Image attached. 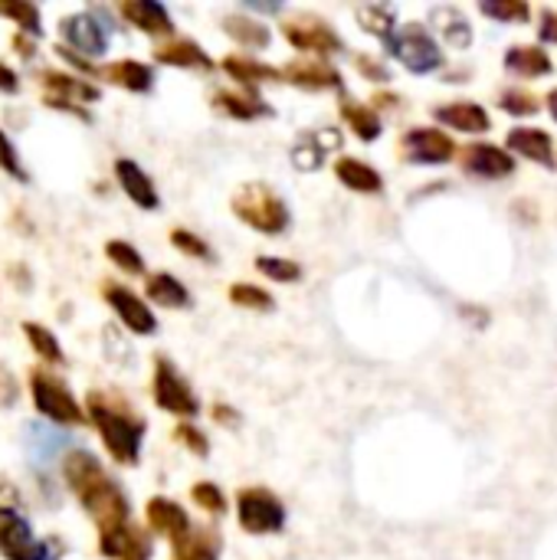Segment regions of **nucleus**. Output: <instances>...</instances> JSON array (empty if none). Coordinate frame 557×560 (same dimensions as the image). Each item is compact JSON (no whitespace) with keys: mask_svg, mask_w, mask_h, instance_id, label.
Segmentation results:
<instances>
[{"mask_svg":"<svg viewBox=\"0 0 557 560\" xmlns=\"http://www.w3.org/2000/svg\"><path fill=\"white\" fill-rule=\"evenodd\" d=\"M0 171L3 174H10V177H16L20 184H26L30 180V174L23 171V164H20V154H16V148L10 144V138L0 131Z\"/></svg>","mask_w":557,"mask_h":560,"instance_id":"obj_46","label":"nucleus"},{"mask_svg":"<svg viewBox=\"0 0 557 560\" xmlns=\"http://www.w3.org/2000/svg\"><path fill=\"white\" fill-rule=\"evenodd\" d=\"M456 164L473 180H502L515 174V158L509 154V148L492 144V141H473L460 148Z\"/></svg>","mask_w":557,"mask_h":560,"instance_id":"obj_12","label":"nucleus"},{"mask_svg":"<svg viewBox=\"0 0 557 560\" xmlns=\"http://www.w3.org/2000/svg\"><path fill=\"white\" fill-rule=\"evenodd\" d=\"M144 295H148L154 305H161V308H187V305H190L187 285H184L177 276H171V272H154V276H148Z\"/></svg>","mask_w":557,"mask_h":560,"instance_id":"obj_34","label":"nucleus"},{"mask_svg":"<svg viewBox=\"0 0 557 560\" xmlns=\"http://www.w3.org/2000/svg\"><path fill=\"white\" fill-rule=\"evenodd\" d=\"M506 72L515 79H545L555 72V59L542 43H515L506 49Z\"/></svg>","mask_w":557,"mask_h":560,"instance_id":"obj_25","label":"nucleus"},{"mask_svg":"<svg viewBox=\"0 0 557 560\" xmlns=\"http://www.w3.org/2000/svg\"><path fill=\"white\" fill-rule=\"evenodd\" d=\"M154 59L161 66H174V69H197V72H210L213 69L210 52L197 39H190V36H171V39L158 43Z\"/></svg>","mask_w":557,"mask_h":560,"instance_id":"obj_24","label":"nucleus"},{"mask_svg":"<svg viewBox=\"0 0 557 560\" xmlns=\"http://www.w3.org/2000/svg\"><path fill=\"white\" fill-rule=\"evenodd\" d=\"M338 115H341V121L348 125V131H351L358 141H364V144L378 141L381 131H384V121H381V115H378V108H374L371 102H358V98H351V95H341Z\"/></svg>","mask_w":557,"mask_h":560,"instance_id":"obj_28","label":"nucleus"},{"mask_svg":"<svg viewBox=\"0 0 557 560\" xmlns=\"http://www.w3.org/2000/svg\"><path fill=\"white\" fill-rule=\"evenodd\" d=\"M479 13L496 20V23H515V26H522L535 16V10L525 0H483Z\"/></svg>","mask_w":557,"mask_h":560,"instance_id":"obj_36","label":"nucleus"},{"mask_svg":"<svg viewBox=\"0 0 557 560\" xmlns=\"http://www.w3.org/2000/svg\"><path fill=\"white\" fill-rule=\"evenodd\" d=\"M220 548H223V538L217 528L194 525V532L181 545H174V560H220Z\"/></svg>","mask_w":557,"mask_h":560,"instance_id":"obj_33","label":"nucleus"},{"mask_svg":"<svg viewBox=\"0 0 557 560\" xmlns=\"http://www.w3.org/2000/svg\"><path fill=\"white\" fill-rule=\"evenodd\" d=\"M253 266L269 282H299L302 279V266L292 262V259H286V256H256Z\"/></svg>","mask_w":557,"mask_h":560,"instance_id":"obj_40","label":"nucleus"},{"mask_svg":"<svg viewBox=\"0 0 557 560\" xmlns=\"http://www.w3.org/2000/svg\"><path fill=\"white\" fill-rule=\"evenodd\" d=\"M282 82L305 89V92H338L345 85L341 72L318 56H295L282 66Z\"/></svg>","mask_w":557,"mask_h":560,"instance_id":"obj_14","label":"nucleus"},{"mask_svg":"<svg viewBox=\"0 0 557 560\" xmlns=\"http://www.w3.org/2000/svg\"><path fill=\"white\" fill-rule=\"evenodd\" d=\"M430 26L450 49H469L473 46V23L460 7H433L430 10Z\"/></svg>","mask_w":557,"mask_h":560,"instance_id":"obj_30","label":"nucleus"},{"mask_svg":"<svg viewBox=\"0 0 557 560\" xmlns=\"http://www.w3.org/2000/svg\"><path fill=\"white\" fill-rule=\"evenodd\" d=\"M545 102H548V115L557 121V85L548 92V95H545Z\"/></svg>","mask_w":557,"mask_h":560,"instance_id":"obj_53","label":"nucleus"},{"mask_svg":"<svg viewBox=\"0 0 557 560\" xmlns=\"http://www.w3.org/2000/svg\"><path fill=\"white\" fill-rule=\"evenodd\" d=\"M332 151H341V131L338 128H322V131H302L299 141L292 144L289 158L295 164V171L312 174L325 164V158Z\"/></svg>","mask_w":557,"mask_h":560,"instance_id":"obj_19","label":"nucleus"},{"mask_svg":"<svg viewBox=\"0 0 557 560\" xmlns=\"http://www.w3.org/2000/svg\"><path fill=\"white\" fill-rule=\"evenodd\" d=\"M98 551L112 560H151V538L138 525H125L112 535L98 538Z\"/></svg>","mask_w":557,"mask_h":560,"instance_id":"obj_27","label":"nucleus"},{"mask_svg":"<svg viewBox=\"0 0 557 560\" xmlns=\"http://www.w3.org/2000/svg\"><path fill=\"white\" fill-rule=\"evenodd\" d=\"M23 335H26L30 348L36 351V358H43V364H56L59 368L66 361V354H62V348H59V341H56V335L49 328H43L36 322H26Z\"/></svg>","mask_w":557,"mask_h":560,"instance_id":"obj_38","label":"nucleus"},{"mask_svg":"<svg viewBox=\"0 0 557 560\" xmlns=\"http://www.w3.org/2000/svg\"><path fill=\"white\" fill-rule=\"evenodd\" d=\"M151 394H154V404L164 410V413H171V417H177L181 423L187 420H194L197 413H200V400H197V394L190 390V384L181 377V371L167 361V358H154V377H151Z\"/></svg>","mask_w":557,"mask_h":560,"instance_id":"obj_9","label":"nucleus"},{"mask_svg":"<svg viewBox=\"0 0 557 560\" xmlns=\"http://www.w3.org/2000/svg\"><path fill=\"white\" fill-rule=\"evenodd\" d=\"M118 13H121V20H128L135 30H141L148 36H167V39L174 36V20H171L167 7L158 0H125V3H118Z\"/></svg>","mask_w":557,"mask_h":560,"instance_id":"obj_23","label":"nucleus"},{"mask_svg":"<svg viewBox=\"0 0 557 560\" xmlns=\"http://www.w3.org/2000/svg\"><path fill=\"white\" fill-rule=\"evenodd\" d=\"M115 180L118 187L125 190V197L141 207V210H158L161 207V197H158V187L154 180L141 171V164H135L131 158H118L115 161Z\"/></svg>","mask_w":557,"mask_h":560,"instance_id":"obj_26","label":"nucleus"},{"mask_svg":"<svg viewBox=\"0 0 557 560\" xmlns=\"http://www.w3.org/2000/svg\"><path fill=\"white\" fill-rule=\"evenodd\" d=\"M72 446L76 443L69 440V433L53 430L46 423H30L23 430V453H26V459H30L33 469H49L59 456L66 459L72 453Z\"/></svg>","mask_w":557,"mask_h":560,"instance_id":"obj_16","label":"nucleus"},{"mask_svg":"<svg viewBox=\"0 0 557 560\" xmlns=\"http://www.w3.org/2000/svg\"><path fill=\"white\" fill-rule=\"evenodd\" d=\"M105 256H108L121 272H128V276H144V259H141V253H138L131 243L112 240V243H105Z\"/></svg>","mask_w":557,"mask_h":560,"instance_id":"obj_43","label":"nucleus"},{"mask_svg":"<svg viewBox=\"0 0 557 560\" xmlns=\"http://www.w3.org/2000/svg\"><path fill=\"white\" fill-rule=\"evenodd\" d=\"M279 33L286 36V43L305 56H318V59H328V56H341L345 52V39L341 33L318 13H309V10H295L292 16H286L279 23Z\"/></svg>","mask_w":557,"mask_h":560,"instance_id":"obj_4","label":"nucleus"},{"mask_svg":"<svg viewBox=\"0 0 557 560\" xmlns=\"http://www.w3.org/2000/svg\"><path fill=\"white\" fill-rule=\"evenodd\" d=\"M506 148L515 158H525L542 167H555V138H552V131H545L538 125H515L506 138Z\"/></svg>","mask_w":557,"mask_h":560,"instance_id":"obj_20","label":"nucleus"},{"mask_svg":"<svg viewBox=\"0 0 557 560\" xmlns=\"http://www.w3.org/2000/svg\"><path fill=\"white\" fill-rule=\"evenodd\" d=\"M335 177H338V184H345V187L355 190V194L374 197V194L384 190V174H381L378 167H371L368 161L351 158V154L335 158Z\"/></svg>","mask_w":557,"mask_h":560,"instance_id":"obj_29","label":"nucleus"},{"mask_svg":"<svg viewBox=\"0 0 557 560\" xmlns=\"http://www.w3.org/2000/svg\"><path fill=\"white\" fill-rule=\"evenodd\" d=\"M39 85L49 92V105L53 108H62V112H76L79 118H89V112H82L79 105H89V102H98V85L72 75V72H53V69H43L39 72Z\"/></svg>","mask_w":557,"mask_h":560,"instance_id":"obj_13","label":"nucleus"},{"mask_svg":"<svg viewBox=\"0 0 557 560\" xmlns=\"http://www.w3.org/2000/svg\"><path fill=\"white\" fill-rule=\"evenodd\" d=\"M371 105H374V108H397V105H401V95H394V92H378V95H371Z\"/></svg>","mask_w":557,"mask_h":560,"instance_id":"obj_52","label":"nucleus"},{"mask_svg":"<svg viewBox=\"0 0 557 560\" xmlns=\"http://www.w3.org/2000/svg\"><path fill=\"white\" fill-rule=\"evenodd\" d=\"M210 105L220 115L233 118V121H256V118H269L272 115L269 102L259 92H253V89H220L210 98Z\"/></svg>","mask_w":557,"mask_h":560,"instance_id":"obj_22","label":"nucleus"},{"mask_svg":"<svg viewBox=\"0 0 557 560\" xmlns=\"http://www.w3.org/2000/svg\"><path fill=\"white\" fill-rule=\"evenodd\" d=\"M499 108H502L506 115H512V118H532V115L542 112V98H538L532 89L515 85V89L499 92Z\"/></svg>","mask_w":557,"mask_h":560,"instance_id":"obj_39","label":"nucleus"},{"mask_svg":"<svg viewBox=\"0 0 557 560\" xmlns=\"http://www.w3.org/2000/svg\"><path fill=\"white\" fill-rule=\"evenodd\" d=\"M538 39L542 46H557V10L555 7H545L538 13Z\"/></svg>","mask_w":557,"mask_h":560,"instance_id":"obj_48","label":"nucleus"},{"mask_svg":"<svg viewBox=\"0 0 557 560\" xmlns=\"http://www.w3.org/2000/svg\"><path fill=\"white\" fill-rule=\"evenodd\" d=\"M105 302L112 305V312L118 315V322L131 331V335H141V338H148V335H154L158 331V318H154V312L148 308V302L144 299H138L131 289H125V285H115V282H105Z\"/></svg>","mask_w":557,"mask_h":560,"instance_id":"obj_15","label":"nucleus"},{"mask_svg":"<svg viewBox=\"0 0 557 560\" xmlns=\"http://www.w3.org/2000/svg\"><path fill=\"white\" fill-rule=\"evenodd\" d=\"M355 69L368 79V82H391V69L378 59V56H371V52H358L355 56Z\"/></svg>","mask_w":557,"mask_h":560,"instance_id":"obj_47","label":"nucleus"},{"mask_svg":"<svg viewBox=\"0 0 557 560\" xmlns=\"http://www.w3.org/2000/svg\"><path fill=\"white\" fill-rule=\"evenodd\" d=\"M223 33H227L233 43H240L243 49H266L269 39H272L269 26H266L263 20L246 16V13H240V10L223 16Z\"/></svg>","mask_w":557,"mask_h":560,"instance_id":"obj_32","label":"nucleus"},{"mask_svg":"<svg viewBox=\"0 0 557 560\" xmlns=\"http://www.w3.org/2000/svg\"><path fill=\"white\" fill-rule=\"evenodd\" d=\"M0 555L7 560H59V541H36L16 509H0Z\"/></svg>","mask_w":557,"mask_h":560,"instance_id":"obj_10","label":"nucleus"},{"mask_svg":"<svg viewBox=\"0 0 557 560\" xmlns=\"http://www.w3.org/2000/svg\"><path fill=\"white\" fill-rule=\"evenodd\" d=\"M30 394H33V407L56 427H79L85 423V413L82 407L76 404L72 390L49 371L36 368L30 374Z\"/></svg>","mask_w":557,"mask_h":560,"instance_id":"obj_7","label":"nucleus"},{"mask_svg":"<svg viewBox=\"0 0 557 560\" xmlns=\"http://www.w3.org/2000/svg\"><path fill=\"white\" fill-rule=\"evenodd\" d=\"M62 476L72 495L79 499V505L85 509V515L95 522L98 538L131 522V505H128L125 489L105 472V466L89 450H72L62 459Z\"/></svg>","mask_w":557,"mask_h":560,"instance_id":"obj_1","label":"nucleus"},{"mask_svg":"<svg viewBox=\"0 0 557 560\" xmlns=\"http://www.w3.org/2000/svg\"><path fill=\"white\" fill-rule=\"evenodd\" d=\"M174 440H177L187 453H194L197 459H207V456H210V440H207V433H204L200 427L187 423V420L174 427Z\"/></svg>","mask_w":557,"mask_h":560,"instance_id":"obj_45","label":"nucleus"},{"mask_svg":"<svg viewBox=\"0 0 557 560\" xmlns=\"http://www.w3.org/2000/svg\"><path fill=\"white\" fill-rule=\"evenodd\" d=\"M190 499H194V505H197L200 512H207L210 518H223V515H227V495H223V489L213 486V482H194Z\"/></svg>","mask_w":557,"mask_h":560,"instance_id":"obj_42","label":"nucleus"},{"mask_svg":"<svg viewBox=\"0 0 557 560\" xmlns=\"http://www.w3.org/2000/svg\"><path fill=\"white\" fill-rule=\"evenodd\" d=\"M0 16L13 20L23 33L39 36V7L30 0H0Z\"/></svg>","mask_w":557,"mask_h":560,"instance_id":"obj_41","label":"nucleus"},{"mask_svg":"<svg viewBox=\"0 0 557 560\" xmlns=\"http://www.w3.org/2000/svg\"><path fill=\"white\" fill-rule=\"evenodd\" d=\"M98 79L112 82V85H121L128 92H151L154 89V69L148 62H138V59H115L108 66L98 69Z\"/></svg>","mask_w":557,"mask_h":560,"instance_id":"obj_31","label":"nucleus"},{"mask_svg":"<svg viewBox=\"0 0 557 560\" xmlns=\"http://www.w3.org/2000/svg\"><path fill=\"white\" fill-rule=\"evenodd\" d=\"M213 420L220 423V427H240V413L233 410V407H227V404H213Z\"/></svg>","mask_w":557,"mask_h":560,"instance_id":"obj_50","label":"nucleus"},{"mask_svg":"<svg viewBox=\"0 0 557 560\" xmlns=\"http://www.w3.org/2000/svg\"><path fill=\"white\" fill-rule=\"evenodd\" d=\"M401 158L417 167H443L460 158V148L440 125H414L401 135Z\"/></svg>","mask_w":557,"mask_h":560,"instance_id":"obj_8","label":"nucleus"},{"mask_svg":"<svg viewBox=\"0 0 557 560\" xmlns=\"http://www.w3.org/2000/svg\"><path fill=\"white\" fill-rule=\"evenodd\" d=\"M16 400V381L10 377L7 368H0V407H10Z\"/></svg>","mask_w":557,"mask_h":560,"instance_id":"obj_49","label":"nucleus"},{"mask_svg":"<svg viewBox=\"0 0 557 560\" xmlns=\"http://www.w3.org/2000/svg\"><path fill=\"white\" fill-rule=\"evenodd\" d=\"M16 89H20L16 72H13V69H7V66L0 62V92H16Z\"/></svg>","mask_w":557,"mask_h":560,"instance_id":"obj_51","label":"nucleus"},{"mask_svg":"<svg viewBox=\"0 0 557 560\" xmlns=\"http://www.w3.org/2000/svg\"><path fill=\"white\" fill-rule=\"evenodd\" d=\"M85 413H89V423L98 430L108 456L118 466H138L148 423L125 400H118L115 394H105V390H92L89 394Z\"/></svg>","mask_w":557,"mask_h":560,"instance_id":"obj_2","label":"nucleus"},{"mask_svg":"<svg viewBox=\"0 0 557 560\" xmlns=\"http://www.w3.org/2000/svg\"><path fill=\"white\" fill-rule=\"evenodd\" d=\"M233 213L240 223H246L250 230L263 233V236H282L289 226H292V213H289V203L282 200L279 190H272L269 184L263 180H250L243 184L233 200H230Z\"/></svg>","mask_w":557,"mask_h":560,"instance_id":"obj_3","label":"nucleus"},{"mask_svg":"<svg viewBox=\"0 0 557 560\" xmlns=\"http://www.w3.org/2000/svg\"><path fill=\"white\" fill-rule=\"evenodd\" d=\"M355 16H358L361 30H364V33H371L374 39H381V43H384V49H387V43H391V39H394V33H397V13H394L391 7H378V3H371V7H358V10H355Z\"/></svg>","mask_w":557,"mask_h":560,"instance_id":"obj_35","label":"nucleus"},{"mask_svg":"<svg viewBox=\"0 0 557 560\" xmlns=\"http://www.w3.org/2000/svg\"><path fill=\"white\" fill-rule=\"evenodd\" d=\"M286 505L279 502L276 492L263 489V486H246L236 492V522L246 535L253 538H266V535H279L286 532Z\"/></svg>","mask_w":557,"mask_h":560,"instance_id":"obj_6","label":"nucleus"},{"mask_svg":"<svg viewBox=\"0 0 557 560\" xmlns=\"http://www.w3.org/2000/svg\"><path fill=\"white\" fill-rule=\"evenodd\" d=\"M433 118L443 131H460V135H486L492 131V115L486 105L473 98H456V102H440L433 105Z\"/></svg>","mask_w":557,"mask_h":560,"instance_id":"obj_17","label":"nucleus"},{"mask_svg":"<svg viewBox=\"0 0 557 560\" xmlns=\"http://www.w3.org/2000/svg\"><path fill=\"white\" fill-rule=\"evenodd\" d=\"M59 33L66 39V46L82 56V59H98L108 52V39H112V26H105L98 20V13L92 10H79V13H69L59 20Z\"/></svg>","mask_w":557,"mask_h":560,"instance_id":"obj_11","label":"nucleus"},{"mask_svg":"<svg viewBox=\"0 0 557 560\" xmlns=\"http://www.w3.org/2000/svg\"><path fill=\"white\" fill-rule=\"evenodd\" d=\"M171 246H174L177 253L190 256V259H200V262H210V259H213V249L207 246V240H200L197 233H190V230H184V226H174V230H171Z\"/></svg>","mask_w":557,"mask_h":560,"instance_id":"obj_44","label":"nucleus"},{"mask_svg":"<svg viewBox=\"0 0 557 560\" xmlns=\"http://www.w3.org/2000/svg\"><path fill=\"white\" fill-rule=\"evenodd\" d=\"M387 52L414 75H430V72L443 69V62H446L443 46L437 43V36L423 23L397 26L394 39L387 43Z\"/></svg>","mask_w":557,"mask_h":560,"instance_id":"obj_5","label":"nucleus"},{"mask_svg":"<svg viewBox=\"0 0 557 560\" xmlns=\"http://www.w3.org/2000/svg\"><path fill=\"white\" fill-rule=\"evenodd\" d=\"M144 522L154 535L167 538L171 548L181 545L190 532H194V522L190 515L184 512V505H177L174 499H164V495H154L144 509Z\"/></svg>","mask_w":557,"mask_h":560,"instance_id":"obj_18","label":"nucleus"},{"mask_svg":"<svg viewBox=\"0 0 557 560\" xmlns=\"http://www.w3.org/2000/svg\"><path fill=\"white\" fill-rule=\"evenodd\" d=\"M220 69L240 85V89H259V85H272V82H282V66H269L250 52H230Z\"/></svg>","mask_w":557,"mask_h":560,"instance_id":"obj_21","label":"nucleus"},{"mask_svg":"<svg viewBox=\"0 0 557 560\" xmlns=\"http://www.w3.org/2000/svg\"><path fill=\"white\" fill-rule=\"evenodd\" d=\"M227 295L236 308H246V312H272L276 308L272 292L263 285H253V282H233Z\"/></svg>","mask_w":557,"mask_h":560,"instance_id":"obj_37","label":"nucleus"}]
</instances>
